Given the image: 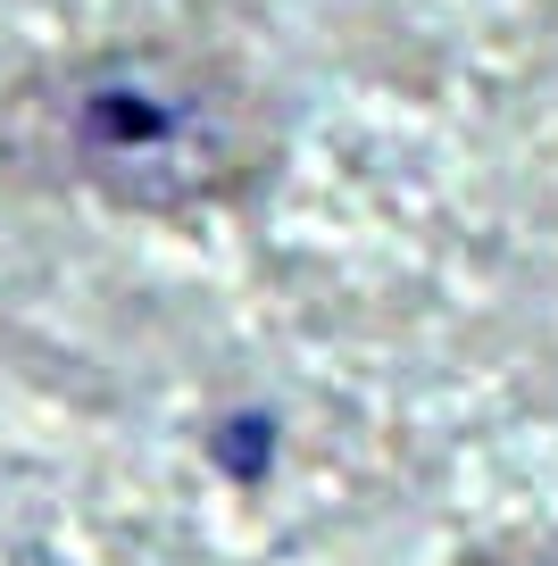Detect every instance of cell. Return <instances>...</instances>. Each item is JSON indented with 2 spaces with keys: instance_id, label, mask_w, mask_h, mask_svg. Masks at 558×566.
Instances as JSON below:
<instances>
[{
  "instance_id": "6da1fadb",
  "label": "cell",
  "mask_w": 558,
  "mask_h": 566,
  "mask_svg": "<svg viewBox=\"0 0 558 566\" xmlns=\"http://www.w3.org/2000/svg\"><path fill=\"white\" fill-rule=\"evenodd\" d=\"M0 159L108 217H209L283 167V101L234 42L142 25L18 75Z\"/></svg>"
}]
</instances>
